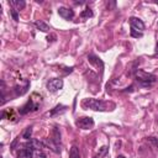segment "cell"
<instances>
[{
    "mask_svg": "<svg viewBox=\"0 0 158 158\" xmlns=\"http://www.w3.org/2000/svg\"><path fill=\"white\" fill-rule=\"evenodd\" d=\"M81 106L85 110H94V111H106L110 110L109 106L115 107L114 102H109V101H104L100 99H94V98H89V99H84L81 101Z\"/></svg>",
    "mask_w": 158,
    "mask_h": 158,
    "instance_id": "6da1fadb",
    "label": "cell"
},
{
    "mask_svg": "<svg viewBox=\"0 0 158 158\" xmlns=\"http://www.w3.org/2000/svg\"><path fill=\"white\" fill-rule=\"evenodd\" d=\"M136 80L141 86H146L147 88V86H151V85H153L156 83L157 77L154 74H152V73H147V72H144L142 69H138L136 72Z\"/></svg>",
    "mask_w": 158,
    "mask_h": 158,
    "instance_id": "7a4b0ae2",
    "label": "cell"
},
{
    "mask_svg": "<svg viewBox=\"0 0 158 158\" xmlns=\"http://www.w3.org/2000/svg\"><path fill=\"white\" fill-rule=\"evenodd\" d=\"M47 144L49 146V148L52 151H54L56 153H59L60 152V132L59 130L57 128V126H54L52 128V132H51V136L48 137L47 139Z\"/></svg>",
    "mask_w": 158,
    "mask_h": 158,
    "instance_id": "3957f363",
    "label": "cell"
},
{
    "mask_svg": "<svg viewBox=\"0 0 158 158\" xmlns=\"http://www.w3.org/2000/svg\"><path fill=\"white\" fill-rule=\"evenodd\" d=\"M38 106H40V102H35L33 99H30L25 105H22L19 109V112H20V115H26L31 111H36L38 109Z\"/></svg>",
    "mask_w": 158,
    "mask_h": 158,
    "instance_id": "277c9868",
    "label": "cell"
},
{
    "mask_svg": "<svg viewBox=\"0 0 158 158\" xmlns=\"http://www.w3.org/2000/svg\"><path fill=\"white\" fill-rule=\"evenodd\" d=\"M75 125L79 128H81V130H89V128H91L94 126V120H93V117L84 116V117L78 118L77 122H75Z\"/></svg>",
    "mask_w": 158,
    "mask_h": 158,
    "instance_id": "5b68a950",
    "label": "cell"
},
{
    "mask_svg": "<svg viewBox=\"0 0 158 158\" xmlns=\"http://www.w3.org/2000/svg\"><path fill=\"white\" fill-rule=\"evenodd\" d=\"M62 88H63V80H62V79L54 78V79L48 80V83H47V89H48L51 93H56V91H58V90L62 89Z\"/></svg>",
    "mask_w": 158,
    "mask_h": 158,
    "instance_id": "8992f818",
    "label": "cell"
},
{
    "mask_svg": "<svg viewBox=\"0 0 158 158\" xmlns=\"http://www.w3.org/2000/svg\"><path fill=\"white\" fill-rule=\"evenodd\" d=\"M23 147H27V148H31L32 151H42L44 148V143L41 142L40 139H36V138H32L30 141H27L25 144H22Z\"/></svg>",
    "mask_w": 158,
    "mask_h": 158,
    "instance_id": "52a82bcc",
    "label": "cell"
},
{
    "mask_svg": "<svg viewBox=\"0 0 158 158\" xmlns=\"http://www.w3.org/2000/svg\"><path fill=\"white\" fill-rule=\"evenodd\" d=\"M58 14L64 20H72L74 17V11L72 9H68V7H64V6H62V7L58 9Z\"/></svg>",
    "mask_w": 158,
    "mask_h": 158,
    "instance_id": "ba28073f",
    "label": "cell"
},
{
    "mask_svg": "<svg viewBox=\"0 0 158 158\" xmlns=\"http://www.w3.org/2000/svg\"><path fill=\"white\" fill-rule=\"evenodd\" d=\"M130 25H131V28H133V30H139V31H142V30H144V23H143V21L141 20V19H138V17H130Z\"/></svg>",
    "mask_w": 158,
    "mask_h": 158,
    "instance_id": "9c48e42d",
    "label": "cell"
},
{
    "mask_svg": "<svg viewBox=\"0 0 158 158\" xmlns=\"http://www.w3.org/2000/svg\"><path fill=\"white\" fill-rule=\"evenodd\" d=\"M23 147V146H22ZM16 157L17 158H32L33 157V151L31 148H27V147H23V148H20L17 152H16Z\"/></svg>",
    "mask_w": 158,
    "mask_h": 158,
    "instance_id": "30bf717a",
    "label": "cell"
},
{
    "mask_svg": "<svg viewBox=\"0 0 158 158\" xmlns=\"http://www.w3.org/2000/svg\"><path fill=\"white\" fill-rule=\"evenodd\" d=\"M88 60L93 64V65H95V67H100V69L102 70V68H104V63H102V60L100 59V58H98L96 56H94V54H89L88 56Z\"/></svg>",
    "mask_w": 158,
    "mask_h": 158,
    "instance_id": "8fae6325",
    "label": "cell"
},
{
    "mask_svg": "<svg viewBox=\"0 0 158 158\" xmlns=\"http://www.w3.org/2000/svg\"><path fill=\"white\" fill-rule=\"evenodd\" d=\"M9 4H10L11 7L16 9L17 11H19V10H22V9L26 6V2H25L23 0H11V1H9Z\"/></svg>",
    "mask_w": 158,
    "mask_h": 158,
    "instance_id": "7c38bea8",
    "label": "cell"
},
{
    "mask_svg": "<svg viewBox=\"0 0 158 158\" xmlns=\"http://www.w3.org/2000/svg\"><path fill=\"white\" fill-rule=\"evenodd\" d=\"M65 110H67V106L59 104V105H57L56 107H53V109L48 112V115H49V116H56V115H58V114H63Z\"/></svg>",
    "mask_w": 158,
    "mask_h": 158,
    "instance_id": "4fadbf2b",
    "label": "cell"
},
{
    "mask_svg": "<svg viewBox=\"0 0 158 158\" xmlns=\"http://www.w3.org/2000/svg\"><path fill=\"white\" fill-rule=\"evenodd\" d=\"M35 26L38 28V30H41L42 32H48L51 28H49V26L44 22V21H42V20H38V21H36L35 22Z\"/></svg>",
    "mask_w": 158,
    "mask_h": 158,
    "instance_id": "5bb4252c",
    "label": "cell"
},
{
    "mask_svg": "<svg viewBox=\"0 0 158 158\" xmlns=\"http://www.w3.org/2000/svg\"><path fill=\"white\" fill-rule=\"evenodd\" d=\"M69 158H80V152L77 146H72L69 151Z\"/></svg>",
    "mask_w": 158,
    "mask_h": 158,
    "instance_id": "9a60e30c",
    "label": "cell"
},
{
    "mask_svg": "<svg viewBox=\"0 0 158 158\" xmlns=\"http://www.w3.org/2000/svg\"><path fill=\"white\" fill-rule=\"evenodd\" d=\"M93 11H91V9L90 7H86L85 10H83L81 12H80V19H89V17H93Z\"/></svg>",
    "mask_w": 158,
    "mask_h": 158,
    "instance_id": "2e32d148",
    "label": "cell"
},
{
    "mask_svg": "<svg viewBox=\"0 0 158 158\" xmlns=\"http://www.w3.org/2000/svg\"><path fill=\"white\" fill-rule=\"evenodd\" d=\"M31 135H32V126H28V127H26L25 128V131L22 132V138H25V139H30L31 138Z\"/></svg>",
    "mask_w": 158,
    "mask_h": 158,
    "instance_id": "e0dca14e",
    "label": "cell"
},
{
    "mask_svg": "<svg viewBox=\"0 0 158 158\" xmlns=\"http://www.w3.org/2000/svg\"><path fill=\"white\" fill-rule=\"evenodd\" d=\"M147 141L153 146V147H156V148H158V138L157 137H153V136H151V137H147Z\"/></svg>",
    "mask_w": 158,
    "mask_h": 158,
    "instance_id": "ac0fdd59",
    "label": "cell"
},
{
    "mask_svg": "<svg viewBox=\"0 0 158 158\" xmlns=\"http://www.w3.org/2000/svg\"><path fill=\"white\" fill-rule=\"evenodd\" d=\"M106 152H107V147H101L100 149H99V153L96 154V156H94V158H102V156H105L106 154Z\"/></svg>",
    "mask_w": 158,
    "mask_h": 158,
    "instance_id": "d6986e66",
    "label": "cell"
},
{
    "mask_svg": "<svg viewBox=\"0 0 158 158\" xmlns=\"http://www.w3.org/2000/svg\"><path fill=\"white\" fill-rule=\"evenodd\" d=\"M10 12H11L12 19L17 22V21H19V14H17V10H16V9H14V7H11V9H10Z\"/></svg>",
    "mask_w": 158,
    "mask_h": 158,
    "instance_id": "ffe728a7",
    "label": "cell"
},
{
    "mask_svg": "<svg viewBox=\"0 0 158 158\" xmlns=\"http://www.w3.org/2000/svg\"><path fill=\"white\" fill-rule=\"evenodd\" d=\"M131 36L138 38V37H142V33H141V32H137V31L133 30V28H131Z\"/></svg>",
    "mask_w": 158,
    "mask_h": 158,
    "instance_id": "44dd1931",
    "label": "cell"
},
{
    "mask_svg": "<svg viewBox=\"0 0 158 158\" xmlns=\"http://www.w3.org/2000/svg\"><path fill=\"white\" fill-rule=\"evenodd\" d=\"M36 156L37 158H47L46 153H43V151H36Z\"/></svg>",
    "mask_w": 158,
    "mask_h": 158,
    "instance_id": "7402d4cb",
    "label": "cell"
},
{
    "mask_svg": "<svg viewBox=\"0 0 158 158\" xmlns=\"http://www.w3.org/2000/svg\"><path fill=\"white\" fill-rule=\"evenodd\" d=\"M54 38H56V35H52L51 37H49V36L47 37V40H48V42H49V41H51V42H52V41H54Z\"/></svg>",
    "mask_w": 158,
    "mask_h": 158,
    "instance_id": "603a6c76",
    "label": "cell"
},
{
    "mask_svg": "<svg viewBox=\"0 0 158 158\" xmlns=\"http://www.w3.org/2000/svg\"><path fill=\"white\" fill-rule=\"evenodd\" d=\"M116 158H126V157H125V156H122V154H120V156H117Z\"/></svg>",
    "mask_w": 158,
    "mask_h": 158,
    "instance_id": "cb8c5ba5",
    "label": "cell"
}]
</instances>
